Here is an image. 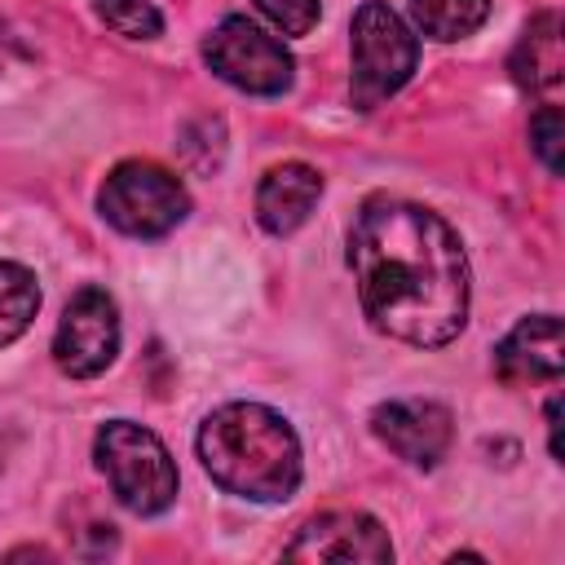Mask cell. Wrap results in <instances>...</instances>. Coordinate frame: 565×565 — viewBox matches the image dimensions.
Wrapping results in <instances>:
<instances>
[{
    "label": "cell",
    "instance_id": "277c9868",
    "mask_svg": "<svg viewBox=\"0 0 565 565\" xmlns=\"http://www.w3.org/2000/svg\"><path fill=\"white\" fill-rule=\"evenodd\" d=\"M97 207L119 234L159 238V234H168L185 221L190 194L168 168L146 163V159H128L106 177V185L97 194Z\"/></svg>",
    "mask_w": 565,
    "mask_h": 565
},
{
    "label": "cell",
    "instance_id": "e0dca14e",
    "mask_svg": "<svg viewBox=\"0 0 565 565\" xmlns=\"http://www.w3.org/2000/svg\"><path fill=\"white\" fill-rule=\"evenodd\" d=\"M256 9L287 35H309L318 22V0H256Z\"/></svg>",
    "mask_w": 565,
    "mask_h": 565
},
{
    "label": "cell",
    "instance_id": "7a4b0ae2",
    "mask_svg": "<svg viewBox=\"0 0 565 565\" xmlns=\"http://www.w3.org/2000/svg\"><path fill=\"white\" fill-rule=\"evenodd\" d=\"M199 459L230 494L278 503L300 486V441L291 424L260 402H230L199 428Z\"/></svg>",
    "mask_w": 565,
    "mask_h": 565
},
{
    "label": "cell",
    "instance_id": "3957f363",
    "mask_svg": "<svg viewBox=\"0 0 565 565\" xmlns=\"http://www.w3.org/2000/svg\"><path fill=\"white\" fill-rule=\"evenodd\" d=\"M93 455H97V468L106 472L115 499L128 512L154 516L177 499L172 455L150 428H141L132 419H110V424H102V433L93 441Z\"/></svg>",
    "mask_w": 565,
    "mask_h": 565
},
{
    "label": "cell",
    "instance_id": "30bf717a",
    "mask_svg": "<svg viewBox=\"0 0 565 565\" xmlns=\"http://www.w3.org/2000/svg\"><path fill=\"white\" fill-rule=\"evenodd\" d=\"M494 371L503 384H552L565 371V335L556 313L521 318L494 349Z\"/></svg>",
    "mask_w": 565,
    "mask_h": 565
},
{
    "label": "cell",
    "instance_id": "52a82bcc",
    "mask_svg": "<svg viewBox=\"0 0 565 565\" xmlns=\"http://www.w3.org/2000/svg\"><path fill=\"white\" fill-rule=\"evenodd\" d=\"M119 353V309L102 287H84L71 296L57 335H53V358L71 380H93L102 375Z\"/></svg>",
    "mask_w": 565,
    "mask_h": 565
},
{
    "label": "cell",
    "instance_id": "2e32d148",
    "mask_svg": "<svg viewBox=\"0 0 565 565\" xmlns=\"http://www.w3.org/2000/svg\"><path fill=\"white\" fill-rule=\"evenodd\" d=\"M530 146L543 159V168L552 177H561V168H565V119H561L556 102H543L539 115L530 119Z\"/></svg>",
    "mask_w": 565,
    "mask_h": 565
},
{
    "label": "cell",
    "instance_id": "8992f818",
    "mask_svg": "<svg viewBox=\"0 0 565 565\" xmlns=\"http://www.w3.org/2000/svg\"><path fill=\"white\" fill-rule=\"evenodd\" d=\"M203 57L207 66L243 88V93H256V97H278L291 88V53L282 49V40H274L265 26H256L252 18H225L207 40H203Z\"/></svg>",
    "mask_w": 565,
    "mask_h": 565
},
{
    "label": "cell",
    "instance_id": "ba28073f",
    "mask_svg": "<svg viewBox=\"0 0 565 565\" xmlns=\"http://www.w3.org/2000/svg\"><path fill=\"white\" fill-rule=\"evenodd\" d=\"M287 561H362L384 565L393 561L388 530L366 512H322L305 521V530L287 543Z\"/></svg>",
    "mask_w": 565,
    "mask_h": 565
},
{
    "label": "cell",
    "instance_id": "8fae6325",
    "mask_svg": "<svg viewBox=\"0 0 565 565\" xmlns=\"http://www.w3.org/2000/svg\"><path fill=\"white\" fill-rule=\"evenodd\" d=\"M322 194V177L318 168L291 159V163H278L260 177V190H256V221L269 230V234H291L309 221L313 203Z\"/></svg>",
    "mask_w": 565,
    "mask_h": 565
},
{
    "label": "cell",
    "instance_id": "5b68a950",
    "mask_svg": "<svg viewBox=\"0 0 565 565\" xmlns=\"http://www.w3.org/2000/svg\"><path fill=\"white\" fill-rule=\"evenodd\" d=\"M415 57H419V44L388 4L366 0L353 13V84L349 88L362 110L393 97L411 79Z\"/></svg>",
    "mask_w": 565,
    "mask_h": 565
},
{
    "label": "cell",
    "instance_id": "7c38bea8",
    "mask_svg": "<svg viewBox=\"0 0 565 565\" xmlns=\"http://www.w3.org/2000/svg\"><path fill=\"white\" fill-rule=\"evenodd\" d=\"M512 79L534 93L539 102H556L561 84H565V49H561V18L556 13H539L530 18V26L521 31L516 49H512Z\"/></svg>",
    "mask_w": 565,
    "mask_h": 565
},
{
    "label": "cell",
    "instance_id": "4fadbf2b",
    "mask_svg": "<svg viewBox=\"0 0 565 565\" xmlns=\"http://www.w3.org/2000/svg\"><path fill=\"white\" fill-rule=\"evenodd\" d=\"M411 18L428 40H463L490 18V0H411Z\"/></svg>",
    "mask_w": 565,
    "mask_h": 565
},
{
    "label": "cell",
    "instance_id": "9c48e42d",
    "mask_svg": "<svg viewBox=\"0 0 565 565\" xmlns=\"http://www.w3.org/2000/svg\"><path fill=\"white\" fill-rule=\"evenodd\" d=\"M371 433L406 463L433 468L450 446V411L424 397H397L371 411Z\"/></svg>",
    "mask_w": 565,
    "mask_h": 565
},
{
    "label": "cell",
    "instance_id": "5bb4252c",
    "mask_svg": "<svg viewBox=\"0 0 565 565\" xmlns=\"http://www.w3.org/2000/svg\"><path fill=\"white\" fill-rule=\"evenodd\" d=\"M40 309V287L26 265L0 260V344H13Z\"/></svg>",
    "mask_w": 565,
    "mask_h": 565
},
{
    "label": "cell",
    "instance_id": "6da1fadb",
    "mask_svg": "<svg viewBox=\"0 0 565 565\" xmlns=\"http://www.w3.org/2000/svg\"><path fill=\"white\" fill-rule=\"evenodd\" d=\"M366 318L415 349L450 344L468 322V256L459 234L406 199H371L349 234Z\"/></svg>",
    "mask_w": 565,
    "mask_h": 565
},
{
    "label": "cell",
    "instance_id": "9a60e30c",
    "mask_svg": "<svg viewBox=\"0 0 565 565\" xmlns=\"http://www.w3.org/2000/svg\"><path fill=\"white\" fill-rule=\"evenodd\" d=\"M93 13L115 35H128V40H154L163 31V18L150 0H93Z\"/></svg>",
    "mask_w": 565,
    "mask_h": 565
}]
</instances>
